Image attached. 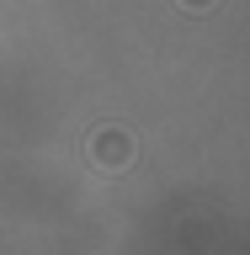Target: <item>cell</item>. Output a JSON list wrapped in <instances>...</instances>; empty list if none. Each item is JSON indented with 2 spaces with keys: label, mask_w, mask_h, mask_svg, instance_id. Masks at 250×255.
Here are the masks:
<instances>
[{
  "label": "cell",
  "mask_w": 250,
  "mask_h": 255,
  "mask_svg": "<svg viewBox=\"0 0 250 255\" xmlns=\"http://www.w3.org/2000/svg\"><path fill=\"white\" fill-rule=\"evenodd\" d=\"M85 159H91L96 170H107V175L128 170V165H133V133H123V128H96L91 143H85Z\"/></svg>",
  "instance_id": "6da1fadb"
},
{
  "label": "cell",
  "mask_w": 250,
  "mask_h": 255,
  "mask_svg": "<svg viewBox=\"0 0 250 255\" xmlns=\"http://www.w3.org/2000/svg\"><path fill=\"white\" fill-rule=\"evenodd\" d=\"M176 5H181V11H208L213 0H176Z\"/></svg>",
  "instance_id": "7a4b0ae2"
}]
</instances>
